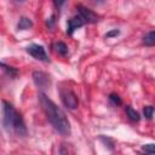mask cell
<instances>
[{
	"instance_id": "6da1fadb",
	"label": "cell",
	"mask_w": 155,
	"mask_h": 155,
	"mask_svg": "<svg viewBox=\"0 0 155 155\" xmlns=\"http://www.w3.org/2000/svg\"><path fill=\"white\" fill-rule=\"evenodd\" d=\"M39 102L40 105L47 116V120L52 125V127L62 136H69L70 134V122L65 115V113L57 107L56 103H53L45 93H39Z\"/></svg>"
},
{
	"instance_id": "7a4b0ae2",
	"label": "cell",
	"mask_w": 155,
	"mask_h": 155,
	"mask_svg": "<svg viewBox=\"0 0 155 155\" xmlns=\"http://www.w3.org/2000/svg\"><path fill=\"white\" fill-rule=\"evenodd\" d=\"M2 125L7 132L13 131L21 137L27 136V127L22 115L6 101H2Z\"/></svg>"
},
{
	"instance_id": "3957f363",
	"label": "cell",
	"mask_w": 155,
	"mask_h": 155,
	"mask_svg": "<svg viewBox=\"0 0 155 155\" xmlns=\"http://www.w3.org/2000/svg\"><path fill=\"white\" fill-rule=\"evenodd\" d=\"M61 99L68 109H76L79 105V98L71 90L62 88L61 90Z\"/></svg>"
},
{
	"instance_id": "277c9868",
	"label": "cell",
	"mask_w": 155,
	"mask_h": 155,
	"mask_svg": "<svg viewBox=\"0 0 155 155\" xmlns=\"http://www.w3.org/2000/svg\"><path fill=\"white\" fill-rule=\"evenodd\" d=\"M27 52H28L31 57H34L35 59H38V61L46 62V63L50 61V59H48V56H47V53H46V51H45V48H44V46H41V45L31 44L30 46L27 47Z\"/></svg>"
},
{
	"instance_id": "5b68a950",
	"label": "cell",
	"mask_w": 155,
	"mask_h": 155,
	"mask_svg": "<svg viewBox=\"0 0 155 155\" xmlns=\"http://www.w3.org/2000/svg\"><path fill=\"white\" fill-rule=\"evenodd\" d=\"M31 76H33V80H34V82H35V85L38 87H40V88H47V87H50L51 79H50V75H47L46 73L35 70Z\"/></svg>"
},
{
	"instance_id": "8992f818",
	"label": "cell",
	"mask_w": 155,
	"mask_h": 155,
	"mask_svg": "<svg viewBox=\"0 0 155 155\" xmlns=\"http://www.w3.org/2000/svg\"><path fill=\"white\" fill-rule=\"evenodd\" d=\"M76 8H78L79 15L84 18V21L86 23H97L99 21V16L97 13H94L92 10H90V8H87L82 5H79Z\"/></svg>"
},
{
	"instance_id": "52a82bcc",
	"label": "cell",
	"mask_w": 155,
	"mask_h": 155,
	"mask_svg": "<svg viewBox=\"0 0 155 155\" xmlns=\"http://www.w3.org/2000/svg\"><path fill=\"white\" fill-rule=\"evenodd\" d=\"M84 24H86V22L84 21V18L80 16V15H76V16H73L69 21H68V27H67V34L69 36H71L74 34V31L82 27Z\"/></svg>"
},
{
	"instance_id": "ba28073f",
	"label": "cell",
	"mask_w": 155,
	"mask_h": 155,
	"mask_svg": "<svg viewBox=\"0 0 155 155\" xmlns=\"http://www.w3.org/2000/svg\"><path fill=\"white\" fill-rule=\"evenodd\" d=\"M33 27V22L28 17H21L17 23V30H27Z\"/></svg>"
},
{
	"instance_id": "9c48e42d",
	"label": "cell",
	"mask_w": 155,
	"mask_h": 155,
	"mask_svg": "<svg viewBox=\"0 0 155 155\" xmlns=\"http://www.w3.org/2000/svg\"><path fill=\"white\" fill-rule=\"evenodd\" d=\"M143 45L145 46H155V30H151L149 33H147L144 36H143Z\"/></svg>"
},
{
	"instance_id": "30bf717a",
	"label": "cell",
	"mask_w": 155,
	"mask_h": 155,
	"mask_svg": "<svg viewBox=\"0 0 155 155\" xmlns=\"http://www.w3.org/2000/svg\"><path fill=\"white\" fill-rule=\"evenodd\" d=\"M126 114H127V116H128V119H130L131 121L138 122V121L140 120V115H139V113L136 111L131 105H127V107H126Z\"/></svg>"
},
{
	"instance_id": "8fae6325",
	"label": "cell",
	"mask_w": 155,
	"mask_h": 155,
	"mask_svg": "<svg viewBox=\"0 0 155 155\" xmlns=\"http://www.w3.org/2000/svg\"><path fill=\"white\" fill-rule=\"evenodd\" d=\"M53 47H54V50H56V52H57L58 54H61V56H67V54H68V46H67L63 41L56 42V44L53 45Z\"/></svg>"
},
{
	"instance_id": "7c38bea8",
	"label": "cell",
	"mask_w": 155,
	"mask_h": 155,
	"mask_svg": "<svg viewBox=\"0 0 155 155\" xmlns=\"http://www.w3.org/2000/svg\"><path fill=\"white\" fill-rule=\"evenodd\" d=\"M1 67H2V69L5 70V73L10 76V78H12V79H15L17 75H18V70L16 69V68H13V67H10V65H6L4 62L1 63Z\"/></svg>"
},
{
	"instance_id": "4fadbf2b",
	"label": "cell",
	"mask_w": 155,
	"mask_h": 155,
	"mask_svg": "<svg viewBox=\"0 0 155 155\" xmlns=\"http://www.w3.org/2000/svg\"><path fill=\"white\" fill-rule=\"evenodd\" d=\"M154 113H155V108L151 107V105H147V107H144V109H143V114H144V116H145L148 120H151V119H153Z\"/></svg>"
},
{
	"instance_id": "5bb4252c",
	"label": "cell",
	"mask_w": 155,
	"mask_h": 155,
	"mask_svg": "<svg viewBox=\"0 0 155 155\" xmlns=\"http://www.w3.org/2000/svg\"><path fill=\"white\" fill-rule=\"evenodd\" d=\"M109 101H110L114 105H120V104L122 103L121 98H120L119 94H116V93H110V94H109Z\"/></svg>"
},
{
	"instance_id": "9a60e30c",
	"label": "cell",
	"mask_w": 155,
	"mask_h": 155,
	"mask_svg": "<svg viewBox=\"0 0 155 155\" xmlns=\"http://www.w3.org/2000/svg\"><path fill=\"white\" fill-rule=\"evenodd\" d=\"M142 150L147 154H155V144H144Z\"/></svg>"
},
{
	"instance_id": "2e32d148",
	"label": "cell",
	"mask_w": 155,
	"mask_h": 155,
	"mask_svg": "<svg viewBox=\"0 0 155 155\" xmlns=\"http://www.w3.org/2000/svg\"><path fill=\"white\" fill-rule=\"evenodd\" d=\"M99 139H101V140H102L104 144H107L105 147H108L109 149H113V148H114V147H113V145H114V142H113L110 138H108V137L105 138L104 136H99Z\"/></svg>"
},
{
	"instance_id": "e0dca14e",
	"label": "cell",
	"mask_w": 155,
	"mask_h": 155,
	"mask_svg": "<svg viewBox=\"0 0 155 155\" xmlns=\"http://www.w3.org/2000/svg\"><path fill=\"white\" fill-rule=\"evenodd\" d=\"M119 34H120V30H119V29H113V30L108 31V33L104 35V38H105V39H109V38H114V36H117Z\"/></svg>"
},
{
	"instance_id": "ac0fdd59",
	"label": "cell",
	"mask_w": 155,
	"mask_h": 155,
	"mask_svg": "<svg viewBox=\"0 0 155 155\" xmlns=\"http://www.w3.org/2000/svg\"><path fill=\"white\" fill-rule=\"evenodd\" d=\"M65 1H67V0H53V4H54V6L59 10V8L64 5V2H65Z\"/></svg>"
},
{
	"instance_id": "d6986e66",
	"label": "cell",
	"mask_w": 155,
	"mask_h": 155,
	"mask_svg": "<svg viewBox=\"0 0 155 155\" xmlns=\"http://www.w3.org/2000/svg\"><path fill=\"white\" fill-rule=\"evenodd\" d=\"M53 22H54V16H51V17H50V21H47V25H48V27H52Z\"/></svg>"
}]
</instances>
